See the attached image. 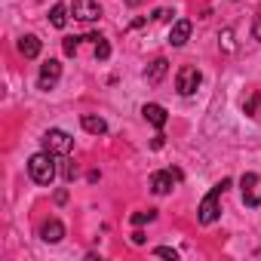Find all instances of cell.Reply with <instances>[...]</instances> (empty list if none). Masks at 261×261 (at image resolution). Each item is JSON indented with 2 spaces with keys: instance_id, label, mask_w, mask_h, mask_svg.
Instances as JSON below:
<instances>
[{
  "instance_id": "cell-1",
  "label": "cell",
  "mask_w": 261,
  "mask_h": 261,
  "mask_svg": "<svg viewBox=\"0 0 261 261\" xmlns=\"http://www.w3.org/2000/svg\"><path fill=\"white\" fill-rule=\"evenodd\" d=\"M233 181L230 178H221L206 197H203V203H200V209H197V218H200V224H212V221H218V215H221V194L230 188Z\"/></svg>"
},
{
  "instance_id": "cell-2",
  "label": "cell",
  "mask_w": 261,
  "mask_h": 261,
  "mask_svg": "<svg viewBox=\"0 0 261 261\" xmlns=\"http://www.w3.org/2000/svg\"><path fill=\"white\" fill-rule=\"evenodd\" d=\"M28 175H31V181H37V185H53V181H56V154H49V151L34 154V157L28 160Z\"/></svg>"
},
{
  "instance_id": "cell-3",
  "label": "cell",
  "mask_w": 261,
  "mask_h": 261,
  "mask_svg": "<svg viewBox=\"0 0 261 261\" xmlns=\"http://www.w3.org/2000/svg\"><path fill=\"white\" fill-rule=\"evenodd\" d=\"M71 145H74V139L65 133V129H46L43 133V151H49L56 157H65L71 151Z\"/></svg>"
},
{
  "instance_id": "cell-4",
  "label": "cell",
  "mask_w": 261,
  "mask_h": 261,
  "mask_svg": "<svg viewBox=\"0 0 261 261\" xmlns=\"http://www.w3.org/2000/svg\"><path fill=\"white\" fill-rule=\"evenodd\" d=\"M240 194L246 206H261V175L258 172H246L240 178Z\"/></svg>"
},
{
  "instance_id": "cell-5",
  "label": "cell",
  "mask_w": 261,
  "mask_h": 261,
  "mask_svg": "<svg viewBox=\"0 0 261 261\" xmlns=\"http://www.w3.org/2000/svg\"><path fill=\"white\" fill-rule=\"evenodd\" d=\"M200 80H203V74H200L194 65H185V68L178 71V77H175V89H178L181 95H194L197 86H200Z\"/></svg>"
},
{
  "instance_id": "cell-6",
  "label": "cell",
  "mask_w": 261,
  "mask_h": 261,
  "mask_svg": "<svg viewBox=\"0 0 261 261\" xmlns=\"http://www.w3.org/2000/svg\"><path fill=\"white\" fill-rule=\"evenodd\" d=\"M59 80H62V62H56V59L43 62V65H40V77H37V86H40V89H53Z\"/></svg>"
},
{
  "instance_id": "cell-7",
  "label": "cell",
  "mask_w": 261,
  "mask_h": 261,
  "mask_svg": "<svg viewBox=\"0 0 261 261\" xmlns=\"http://www.w3.org/2000/svg\"><path fill=\"white\" fill-rule=\"evenodd\" d=\"M71 13H74V19H80V22H95V19L101 16V7L95 4V0H74V4H71Z\"/></svg>"
},
{
  "instance_id": "cell-8",
  "label": "cell",
  "mask_w": 261,
  "mask_h": 261,
  "mask_svg": "<svg viewBox=\"0 0 261 261\" xmlns=\"http://www.w3.org/2000/svg\"><path fill=\"white\" fill-rule=\"evenodd\" d=\"M175 178H181V172H154L151 175V191L157 197H166L175 188Z\"/></svg>"
},
{
  "instance_id": "cell-9",
  "label": "cell",
  "mask_w": 261,
  "mask_h": 261,
  "mask_svg": "<svg viewBox=\"0 0 261 261\" xmlns=\"http://www.w3.org/2000/svg\"><path fill=\"white\" fill-rule=\"evenodd\" d=\"M62 237H65V224H62L59 218H49V221L40 227V240H43V243H62Z\"/></svg>"
},
{
  "instance_id": "cell-10",
  "label": "cell",
  "mask_w": 261,
  "mask_h": 261,
  "mask_svg": "<svg viewBox=\"0 0 261 261\" xmlns=\"http://www.w3.org/2000/svg\"><path fill=\"white\" fill-rule=\"evenodd\" d=\"M191 28H194V25H191L188 19H178V22L172 25V31H169V43H172V46H185L188 37H191Z\"/></svg>"
},
{
  "instance_id": "cell-11",
  "label": "cell",
  "mask_w": 261,
  "mask_h": 261,
  "mask_svg": "<svg viewBox=\"0 0 261 261\" xmlns=\"http://www.w3.org/2000/svg\"><path fill=\"white\" fill-rule=\"evenodd\" d=\"M142 114H145V120H148L151 126H157V129H163V126H166V120H169L163 105H145V108H142Z\"/></svg>"
},
{
  "instance_id": "cell-12",
  "label": "cell",
  "mask_w": 261,
  "mask_h": 261,
  "mask_svg": "<svg viewBox=\"0 0 261 261\" xmlns=\"http://www.w3.org/2000/svg\"><path fill=\"white\" fill-rule=\"evenodd\" d=\"M80 126L86 129V133H92V136H105L108 133V123L101 117H95V114H83L80 117Z\"/></svg>"
},
{
  "instance_id": "cell-13",
  "label": "cell",
  "mask_w": 261,
  "mask_h": 261,
  "mask_svg": "<svg viewBox=\"0 0 261 261\" xmlns=\"http://www.w3.org/2000/svg\"><path fill=\"white\" fill-rule=\"evenodd\" d=\"M40 37H34V34H25L22 40H19V53L25 56V59H37L40 56Z\"/></svg>"
},
{
  "instance_id": "cell-14",
  "label": "cell",
  "mask_w": 261,
  "mask_h": 261,
  "mask_svg": "<svg viewBox=\"0 0 261 261\" xmlns=\"http://www.w3.org/2000/svg\"><path fill=\"white\" fill-rule=\"evenodd\" d=\"M166 68H169L166 59H154V62L148 65V71H145V80H148V83H160L163 74H166Z\"/></svg>"
},
{
  "instance_id": "cell-15",
  "label": "cell",
  "mask_w": 261,
  "mask_h": 261,
  "mask_svg": "<svg viewBox=\"0 0 261 261\" xmlns=\"http://www.w3.org/2000/svg\"><path fill=\"white\" fill-rule=\"evenodd\" d=\"M49 22H53L56 28H65V25H68V7H65V4H56V7L49 10Z\"/></svg>"
},
{
  "instance_id": "cell-16",
  "label": "cell",
  "mask_w": 261,
  "mask_h": 261,
  "mask_svg": "<svg viewBox=\"0 0 261 261\" xmlns=\"http://www.w3.org/2000/svg\"><path fill=\"white\" fill-rule=\"evenodd\" d=\"M89 40L95 43V59H98V62H105V59L111 56V46H108V40H105L101 34H89Z\"/></svg>"
},
{
  "instance_id": "cell-17",
  "label": "cell",
  "mask_w": 261,
  "mask_h": 261,
  "mask_svg": "<svg viewBox=\"0 0 261 261\" xmlns=\"http://www.w3.org/2000/svg\"><path fill=\"white\" fill-rule=\"evenodd\" d=\"M258 108H261V92H252V95L243 101V111H246L249 117H258Z\"/></svg>"
},
{
  "instance_id": "cell-18",
  "label": "cell",
  "mask_w": 261,
  "mask_h": 261,
  "mask_svg": "<svg viewBox=\"0 0 261 261\" xmlns=\"http://www.w3.org/2000/svg\"><path fill=\"white\" fill-rule=\"evenodd\" d=\"M154 218H157V212H154V209H148V212H136L133 218H129V221H133L136 227H142L145 221H154Z\"/></svg>"
},
{
  "instance_id": "cell-19",
  "label": "cell",
  "mask_w": 261,
  "mask_h": 261,
  "mask_svg": "<svg viewBox=\"0 0 261 261\" xmlns=\"http://www.w3.org/2000/svg\"><path fill=\"white\" fill-rule=\"evenodd\" d=\"M80 40H83V37H65V43H62V46H65V56H77Z\"/></svg>"
},
{
  "instance_id": "cell-20",
  "label": "cell",
  "mask_w": 261,
  "mask_h": 261,
  "mask_svg": "<svg viewBox=\"0 0 261 261\" xmlns=\"http://www.w3.org/2000/svg\"><path fill=\"white\" fill-rule=\"evenodd\" d=\"M154 255H160V258H172V261L178 258V252H175V249H169V246H157V249H154Z\"/></svg>"
},
{
  "instance_id": "cell-21",
  "label": "cell",
  "mask_w": 261,
  "mask_h": 261,
  "mask_svg": "<svg viewBox=\"0 0 261 261\" xmlns=\"http://www.w3.org/2000/svg\"><path fill=\"white\" fill-rule=\"evenodd\" d=\"M62 172H65V178H68V181H74V175H77V163H71V160H65V166H62Z\"/></svg>"
},
{
  "instance_id": "cell-22",
  "label": "cell",
  "mask_w": 261,
  "mask_h": 261,
  "mask_svg": "<svg viewBox=\"0 0 261 261\" xmlns=\"http://www.w3.org/2000/svg\"><path fill=\"white\" fill-rule=\"evenodd\" d=\"M252 37L261 40V16H255V22H252Z\"/></svg>"
},
{
  "instance_id": "cell-23",
  "label": "cell",
  "mask_w": 261,
  "mask_h": 261,
  "mask_svg": "<svg viewBox=\"0 0 261 261\" xmlns=\"http://www.w3.org/2000/svg\"><path fill=\"white\" fill-rule=\"evenodd\" d=\"M133 243H136V246H142V243H145V233H142V230H136V233H133Z\"/></svg>"
},
{
  "instance_id": "cell-24",
  "label": "cell",
  "mask_w": 261,
  "mask_h": 261,
  "mask_svg": "<svg viewBox=\"0 0 261 261\" xmlns=\"http://www.w3.org/2000/svg\"><path fill=\"white\" fill-rule=\"evenodd\" d=\"M126 4H129V7H139V4H145V0H126Z\"/></svg>"
}]
</instances>
